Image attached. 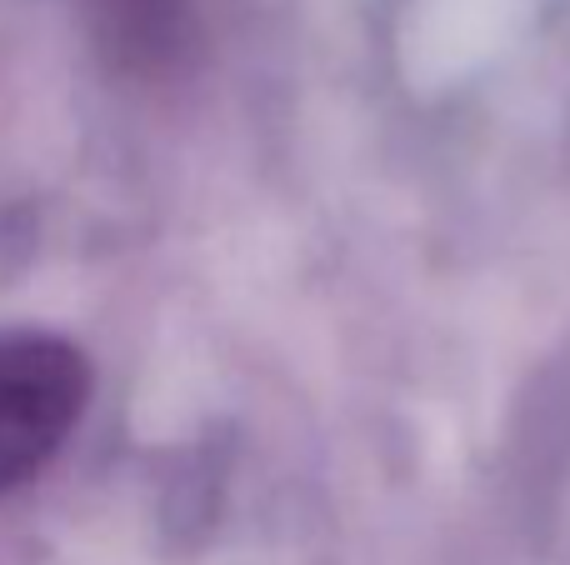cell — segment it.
I'll list each match as a JSON object with an SVG mask.
<instances>
[{
  "label": "cell",
  "mask_w": 570,
  "mask_h": 565,
  "mask_svg": "<svg viewBox=\"0 0 570 565\" xmlns=\"http://www.w3.org/2000/svg\"><path fill=\"white\" fill-rule=\"evenodd\" d=\"M100 36L120 56V66L160 70L180 50L186 10L180 0H96Z\"/></svg>",
  "instance_id": "2"
},
{
  "label": "cell",
  "mask_w": 570,
  "mask_h": 565,
  "mask_svg": "<svg viewBox=\"0 0 570 565\" xmlns=\"http://www.w3.org/2000/svg\"><path fill=\"white\" fill-rule=\"evenodd\" d=\"M90 406V360L56 330H0V496L36 480Z\"/></svg>",
  "instance_id": "1"
}]
</instances>
